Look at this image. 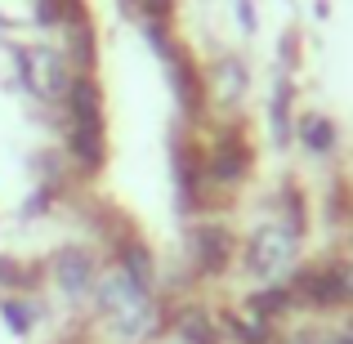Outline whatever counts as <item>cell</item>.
Returning a JSON list of instances; mask_svg holds the SVG:
<instances>
[{
	"mask_svg": "<svg viewBox=\"0 0 353 344\" xmlns=\"http://www.w3.org/2000/svg\"><path fill=\"white\" fill-rule=\"evenodd\" d=\"M112 264H117L134 286H143V291H157V259H152V250H148V241H139V237H121V241H117V259H112Z\"/></svg>",
	"mask_w": 353,
	"mask_h": 344,
	"instance_id": "cell-11",
	"label": "cell"
},
{
	"mask_svg": "<svg viewBox=\"0 0 353 344\" xmlns=\"http://www.w3.org/2000/svg\"><path fill=\"white\" fill-rule=\"evenodd\" d=\"M0 322H5L14 336H32L36 322H41V304H32V300H0Z\"/></svg>",
	"mask_w": 353,
	"mask_h": 344,
	"instance_id": "cell-19",
	"label": "cell"
},
{
	"mask_svg": "<svg viewBox=\"0 0 353 344\" xmlns=\"http://www.w3.org/2000/svg\"><path fill=\"white\" fill-rule=\"evenodd\" d=\"M161 63H165V77H170V90H174V103H179L183 121H201V117H206V103H210L201 68L188 59V50H183V45H174Z\"/></svg>",
	"mask_w": 353,
	"mask_h": 344,
	"instance_id": "cell-8",
	"label": "cell"
},
{
	"mask_svg": "<svg viewBox=\"0 0 353 344\" xmlns=\"http://www.w3.org/2000/svg\"><path fill=\"white\" fill-rule=\"evenodd\" d=\"M291 304H295V295H291V286H286V282H264L259 291H250L246 313L273 322V318H286V309H291Z\"/></svg>",
	"mask_w": 353,
	"mask_h": 344,
	"instance_id": "cell-17",
	"label": "cell"
},
{
	"mask_svg": "<svg viewBox=\"0 0 353 344\" xmlns=\"http://www.w3.org/2000/svg\"><path fill=\"white\" fill-rule=\"evenodd\" d=\"M174 331L183 344H219V322L206 309H179L174 313Z\"/></svg>",
	"mask_w": 353,
	"mask_h": 344,
	"instance_id": "cell-18",
	"label": "cell"
},
{
	"mask_svg": "<svg viewBox=\"0 0 353 344\" xmlns=\"http://www.w3.org/2000/svg\"><path fill=\"white\" fill-rule=\"evenodd\" d=\"M50 282L59 286L68 300H90L99 282V255L90 246H59L50 259Z\"/></svg>",
	"mask_w": 353,
	"mask_h": 344,
	"instance_id": "cell-7",
	"label": "cell"
},
{
	"mask_svg": "<svg viewBox=\"0 0 353 344\" xmlns=\"http://www.w3.org/2000/svg\"><path fill=\"white\" fill-rule=\"evenodd\" d=\"M282 344H322V336H318V331H291Z\"/></svg>",
	"mask_w": 353,
	"mask_h": 344,
	"instance_id": "cell-22",
	"label": "cell"
},
{
	"mask_svg": "<svg viewBox=\"0 0 353 344\" xmlns=\"http://www.w3.org/2000/svg\"><path fill=\"white\" fill-rule=\"evenodd\" d=\"M246 85H250V77H246V68H241L237 59H219V63H210V72H206V99H210V90H215L219 103L233 108V103H241Z\"/></svg>",
	"mask_w": 353,
	"mask_h": 344,
	"instance_id": "cell-13",
	"label": "cell"
},
{
	"mask_svg": "<svg viewBox=\"0 0 353 344\" xmlns=\"http://www.w3.org/2000/svg\"><path fill=\"white\" fill-rule=\"evenodd\" d=\"M63 32H68V50H63L68 68L77 72V77H94L99 45H94V27H90V18H77V23H68Z\"/></svg>",
	"mask_w": 353,
	"mask_h": 344,
	"instance_id": "cell-12",
	"label": "cell"
},
{
	"mask_svg": "<svg viewBox=\"0 0 353 344\" xmlns=\"http://www.w3.org/2000/svg\"><path fill=\"white\" fill-rule=\"evenodd\" d=\"M291 99H295L291 81H286V77H277V81H273V99H268V139H273V148H286V143H295V117H291Z\"/></svg>",
	"mask_w": 353,
	"mask_h": 344,
	"instance_id": "cell-14",
	"label": "cell"
},
{
	"mask_svg": "<svg viewBox=\"0 0 353 344\" xmlns=\"http://www.w3.org/2000/svg\"><path fill=\"white\" fill-rule=\"evenodd\" d=\"M174 210L179 215H197L201 201H206V174H201V152L192 139H174Z\"/></svg>",
	"mask_w": 353,
	"mask_h": 344,
	"instance_id": "cell-9",
	"label": "cell"
},
{
	"mask_svg": "<svg viewBox=\"0 0 353 344\" xmlns=\"http://www.w3.org/2000/svg\"><path fill=\"white\" fill-rule=\"evenodd\" d=\"M63 108V152L85 179H94L108 165V117H103V90L94 77H72L59 99Z\"/></svg>",
	"mask_w": 353,
	"mask_h": 344,
	"instance_id": "cell-1",
	"label": "cell"
},
{
	"mask_svg": "<svg viewBox=\"0 0 353 344\" xmlns=\"http://www.w3.org/2000/svg\"><path fill=\"white\" fill-rule=\"evenodd\" d=\"M295 250H300V237L286 224H264L241 241V264H246V273L259 277V282H277V277L291 268Z\"/></svg>",
	"mask_w": 353,
	"mask_h": 344,
	"instance_id": "cell-4",
	"label": "cell"
},
{
	"mask_svg": "<svg viewBox=\"0 0 353 344\" xmlns=\"http://www.w3.org/2000/svg\"><path fill=\"white\" fill-rule=\"evenodd\" d=\"M295 139H300L304 152H313V156H331V152H336V143H340V130H336V121H331V117H322V112H304L300 121H295Z\"/></svg>",
	"mask_w": 353,
	"mask_h": 344,
	"instance_id": "cell-15",
	"label": "cell"
},
{
	"mask_svg": "<svg viewBox=\"0 0 353 344\" xmlns=\"http://www.w3.org/2000/svg\"><path fill=\"white\" fill-rule=\"evenodd\" d=\"M94 300H99V313H103V322H108L112 336H121V340L152 336V327H157V300H152V291L134 286L117 264L112 268H99Z\"/></svg>",
	"mask_w": 353,
	"mask_h": 344,
	"instance_id": "cell-2",
	"label": "cell"
},
{
	"mask_svg": "<svg viewBox=\"0 0 353 344\" xmlns=\"http://www.w3.org/2000/svg\"><path fill=\"white\" fill-rule=\"evenodd\" d=\"M14 63H18L23 90L32 99H45V103H59L68 81L77 77L63 59V50H50V45H14Z\"/></svg>",
	"mask_w": 353,
	"mask_h": 344,
	"instance_id": "cell-3",
	"label": "cell"
},
{
	"mask_svg": "<svg viewBox=\"0 0 353 344\" xmlns=\"http://www.w3.org/2000/svg\"><path fill=\"white\" fill-rule=\"evenodd\" d=\"M237 27L246 36H255V9H250V0H237Z\"/></svg>",
	"mask_w": 353,
	"mask_h": 344,
	"instance_id": "cell-21",
	"label": "cell"
},
{
	"mask_svg": "<svg viewBox=\"0 0 353 344\" xmlns=\"http://www.w3.org/2000/svg\"><path fill=\"white\" fill-rule=\"evenodd\" d=\"M139 5V23H170L174 18V0H130Z\"/></svg>",
	"mask_w": 353,
	"mask_h": 344,
	"instance_id": "cell-20",
	"label": "cell"
},
{
	"mask_svg": "<svg viewBox=\"0 0 353 344\" xmlns=\"http://www.w3.org/2000/svg\"><path fill=\"white\" fill-rule=\"evenodd\" d=\"M5 27H9V23H5V18H0V32H5Z\"/></svg>",
	"mask_w": 353,
	"mask_h": 344,
	"instance_id": "cell-24",
	"label": "cell"
},
{
	"mask_svg": "<svg viewBox=\"0 0 353 344\" xmlns=\"http://www.w3.org/2000/svg\"><path fill=\"white\" fill-rule=\"evenodd\" d=\"M322 344H353V327H349V331H327V336H322Z\"/></svg>",
	"mask_w": 353,
	"mask_h": 344,
	"instance_id": "cell-23",
	"label": "cell"
},
{
	"mask_svg": "<svg viewBox=\"0 0 353 344\" xmlns=\"http://www.w3.org/2000/svg\"><path fill=\"white\" fill-rule=\"evenodd\" d=\"M286 286H291L295 304H309V309H340V304H353V264L336 259V264L300 268Z\"/></svg>",
	"mask_w": 353,
	"mask_h": 344,
	"instance_id": "cell-5",
	"label": "cell"
},
{
	"mask_svg": "<svg viewBox=\"0 0 353 344\" xmlns=\"http://www.w3.org/2000/svg\"><path fill=\"white\" fill-rule=\"evenodd\" d=\"M188 250H192L197 277H219L228 268V259L237 255V237L224 224H197L188 237Z\"/></svg>",
	"mask_w": 353,
	"mask_h": 344,
	"instance_id": "cell-10",
	"label": "cell"
},
{
	"mask_svg": "<svg viewBox=\"0 0 353 344\" xmlns=\"http://www.w3.org/2000/svg\"><path fill=\"white\" fill-rule=\"evenodd\" d=\"M219 327L228 331L237 344H273V322L255 318V313H237V309H224L219 313Z\"/></svg>",
	"mask_w": 353,
	"mask_h": 344,
	"instance_id": "cell-16",
	"label": "cell"
},
{
	"mask_svg": "<svg viewBox=\"0 0 353 344\" xmlns=\"http://www.w3.org/2000/svg\"><path fill=\"white\" fill-rule=\"evenodd\" d=\"M255 170V152L250 143L237 134V130H224L215 143L201 152V174H206V192H228V188H241Z\"/></svg>",
	"mask_w": 353,
	"mask_h": 344,
	"instance_id": "cell-6",
	"label": "cell"
}]
</instances>
